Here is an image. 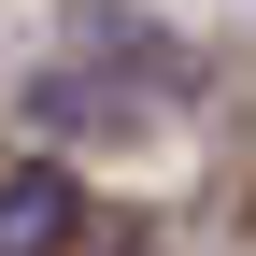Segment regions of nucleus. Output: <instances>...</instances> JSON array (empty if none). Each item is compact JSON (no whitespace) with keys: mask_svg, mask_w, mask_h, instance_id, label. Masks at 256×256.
I'll list each match as a JSON object with an SVG mask.
<instances>
[{"mask_svg":"<svg viewBox=\"0 0 256 256\" xmlns=\"http://www.w3.org/2000/svg\"><path fill=\"white\" fill-rule=\"evenodd\" d=\"M72 228H86V200H72V171H0V256H72Z\"/></svg>","mask_w":256,"mask_h":256,"instance_id":"obj_1","label":"nucleus"}]
</instances>
